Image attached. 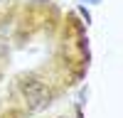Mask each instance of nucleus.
<instances>
[{"mask_svg": "<svg viewBox=\"0 0 123 118\" xmlns=\"http://www.w3.org/2000/svg\"><path fill=\"white\" fill-rule=\"evenodd\" d=\"M59 118H67V116H59Z\"/></svg>", "mask_w": 123, "mask_h": 118, "instance_id": "nucleus-1", "label": "nucleus"}]
</instances>
